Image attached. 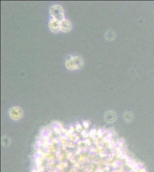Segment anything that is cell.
<instances>
[{
    "instance_id": "5b68a950",
    "label": "cell",
    "mask_w": 154,
    "mask_h": 172,
    "mask_svg": "<svg viewBox=\"0 0 154 172\" xmlns=\"http://www.w3.org/2000/svg\"><path fill=\"white\" fill-rule=\"evenodd\" d=\"M48 25L50 30L54 33H57L60 30V22L55 19L50 20Z\"/></svg>"
},
{
    "instance_id": "3957f363",
    "label": "cell",
    "mask_w": 154,
    "mask_h": 172,
    "mask_svg": "<svg viewBox=\"0 0 154 172\" xmlns=\"http://www.w3.org/2000/svg\"><path fill=\"white\" fill-rule=\"evenodd\" d=\"M23 111L21 108L18 107H12L9 110V116L12 119L15 120L21 119L23 117Z\"/></svg>"
},
{
    "instance_id": "52a82bcc",
    "label": "cell",
    "mask_w": 154,
    "mask_h": 172,
    "mask_svg": "<svg viewBox=\"0 0 154 172\" xmlns=\"http://www.w3.org/2000/svg\"><path fill=\"white\" fill-rule=\"evenodd\" d=\"M114 38H115L114 33L112 31H111V30L108 31L105 33V38L106 39V40L112 41V40H114Z\"/></svg>"
},
{
    "instance_id": "277c9868",
    "label": "cell",
    "mask_w": 154,
    "mask_h": 172,
    "mask_svg": "<svg viewBox=\"0 0 154 172\" xmlns=\"http://www.w3.org/2000/svg\"><path fill=\"white\" fill-rule=\"evenodd\" d=\"M72 24L67 19H64L60 22V30L64 33H67L70 32L72 29Z\"/></svg>"
},
{
    "instance_id": "ba28073f",
    "label": "cell",
    "mask_w": 154,
    "mask_h": 172,
    "mask_svg": "<svg viewBox=\"0 0 154 172\" xmlns=\"http://www.w3.org/2000/svg\"><path fill=\"white\" fill-rule=\"evenodd\" d=\"M88 125H89L88 124V122H87L86 121H84V125L86 127H88Z\"/></svg>"
},
{
    "instance_id": "8992f818",
    "label": "cell",
    "mask_w": 154,
    "mask_h": 172,
    "mask_svg": "<svg viewBox=\"0 0 154 172\" xmlns=\"http://www.w3.org/2000/svg\"><path fill=\"white\" fill-rule=\"evenodd\" d=\"M104 118H105V120L106 121V122L112 123L116 119L117 115L114 112L112 111H109L106 112L105 114Z\"/></svg>"
},
{
    "instance_id": "6da1fadb",
    "label": "cell",
    "mask_w": 154,
    "mask_h": 172,
    "mask_svg": "<svg viewBox=\"0 0 154 172\" xmlns=\"http://www.w3.org/2000/svg\"><path fill=\"white\" fill-rule=\"evenodd\" d=\"M84 66V60L80 56L71 57L66 62V68L70 71L79 69Z\"/></svg>"
},
{
    "instance_id": "7a4b0ae2",
    "label": "cell",
    "mask_w": 154,
    "mask_h": 172,
    "mask_svg": "<svg viewBox=\"0 0 154 172\" xmlns=\"http://www.w3.org/2000/svg\"><path fill=\"white\" fill-rule=\"evenodd\" d=\"M50 14L53 19L61 22L65 18L64 10L59 5H54L50 8Z\"/></svg>"
}]
</instances>
